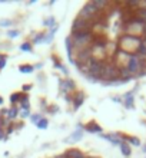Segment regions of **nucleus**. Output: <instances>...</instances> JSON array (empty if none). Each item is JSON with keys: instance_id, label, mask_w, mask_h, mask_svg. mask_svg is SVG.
<instances>
[{"instance_id": "f257e3e1", "label": "nucleus", "mask_w": 146, "mask_h": 158, "mask_svg": "<svg viewBox=\"0 0 146 158\" xmlns=\"http://www.w3.org/2000/svg\"><path fill=\"white\" fill-rule=\"evenodd\" d=\"M92 42V33L90 32H77V33H72V46L80 50L88 49L89 43Z\"/></svg>"}, {"instance_id": "f03ea898", "label": "nucleus", "mask_w": 146, "mask_h": 158, "mask_svg": "<svg viewBox=\"0 0 146 158\" xmlns=\"http://www.w3.org/2000/svg\"><path fill=\"white\" fill-rule=\"evenodd\" d=\"M128 71L133 75V73H138L139 75V71H143L142 75L146 73V68H143V60L139 58L138 55H132L129 59V62H128Z\"/></svg>"}, {"instance_id": "7ed1b4c3", "label": "nucleus", "mask_w": 146, "mask_h": 158, "mask_svg": "<svg viewBox=\"0 0 146 158\" xmlns=\"http://www.w3.org/2000/svg\"><path fill=\"white\" fill-rule=\"evenodd\" d=\"M119 76V69H117L113 63H109V65H105L103 71L100 73V78L106 79V81H112V79H116Z\"/></svg>"}, {"instance_id": "20e7f679", "label": "nucleus", "mask_w": 146, "mask_h": 158, "mask_svg": "<svg viewBox=\"0 0 146 158\" xmlns=\"http://www.w3.org/2000/svg\"><path fill=\"white\" fill-rule=\"evenodd\" d=\"M93 26L92 22H86V20H82V19H76L73 22V26H72V30L73 33H77V32H90V27Z\"/></svg>"}, {"instance_id": "39448f33", "label": "nucleus", "mask_w": 146, "mask_h": 158, "mask_svg": "<svg viewBox=\"0 0 146 158\" xmlns=\"http://www.w3.org/2000/svg\"><path fill=\"white\" fill-rule=\"evenodd\" d=\"M92 53H93V48H90V46H89L88 49L80 50L79 53H77V66L83 65L85 62H89L92 59Z\"/></svg>"}, {"instance_id": "423d86ee", "label": "nucleus", "mask_w": 146, "mask_h": 158, "mask_svg": "<svg viewBox=\"0 0 146 158\" xmlns=\"http://www.w3.org/2000/svg\"><path fill=\"white\" fill-rule=\"evenodd\" d=\"M125 105H126V108H133V94H132V92H128V94H126Z\"/></svg>"}, {"instance_id": "0eeeda50", "label": "nucleus", "mask_w": 146, "mask_h": 158, "mask_svg": "<svg viewBox=\"0 0 146 158\" xmlns=\"http://www.w3.org/2000/svg\"><path fill=\"white\" fill-rule=\"evenodd\" d=\"M66 155L69 158H85L83 154H82V151H79V150H69Z\"/></svg>"}, {"instance_id": "6e6552de", "label": "nucleus", "mask_w": 146, "mask_h": 158, "mask_svg": "<svg viewBox=\"0 0 146 158\" xmlns=\"http://www.w3.org/2000/svg\"><path fill=\"white\" fill-rule=\"evenodd\" d=\"M120 150H122V154L125 155V157H129L130 155V147L126 142H120Z\"/></svg>"}, {"instance_id": "1a4fd4ad", "label": "nucleus", "mask_w": 146, "mask_h": 158, "mask_svg": "<svg viewBox=\"0 0 146 158\" xmlns=\"http://www.w3.org/2000/svg\"><path fill=\"white\" fill-rule=\"evenodd\" d=\"M82 138V131L80 129H77L73 135H72L70 138H67V141H72V142H75V141H77V139H80Z\"/></svg>"}, {"instance_id": "9d476101", "label": "nucleus", "mask_w": 146, "mask_h": 158, "mask_svg": "<svg viewBox=\"0 0 146 158\" xmlns=\"http://www.w3.org/2000/svg\"><path fill=\"white\" fill-rule=\"evenodd\" d=\"M20 102H22V108L23 109H26V111H29V98H27V95H25L23 98L20 99Z\"/></svg>"}, {"instance_id": "9b49d317", "label": "nucleus", "mask_w": 146, "mask_h": 158, "mask_svg": "<svg viewBox=\"0 0 146 158\" xmlns=\"http://www.w3.org/2000/svg\"><path fill=\"white\" fill-rule=\"evenodd\" d=\"M88 131H90V132H100L102 128H100L99 125H96V124H89L88 125Z\"/></svg>"}, {"instance_id": "f8f14e48", "label": "nucleus", "mask_w": 146, "mask_h": 158, "mask_svg": "<svg viewBox=\"0 0 146 158\" xmlns=\"http://www.w3.org/2000/svg\"><path fill=\"white\" fill-rule=\"evenodd\" d=\"M138 17L140 20H143L146 23V7H142L138 10Z\"/></svg>"}, {"instance_id": "ddd939ff", "label": "nucleus", "mask_w": 146, "mask_h": 158, "mask_svg": "<svg viewBox=\"0 0 146 158\" xmlns=\"http://www.w3.org/2000/svg\"><path fill=\"white\" fill-rule=\"evenodd\" d=\"M32 71H33V68L30 65H22L20 66V72H23V73H30Z\"/></svg>"}, {"instance_id": "4468645a", "label": "nucleus", "mask_w": 146, "mask_h": 158, "mask_svg": "<svg viewBox=\"0 0 146 158\" xmlns=\"http://www.w3.org/2000/svg\"><path fill=\"white\" fill-rule=\"evenodd\" d=\"M92 3H93V6H95L97 10H100L102 7H105V6H106V3H105V2H102V0H96V2H92Z\"/></svg>"}, {"instance_id": "2eb2a0df", "label": "nucleus", "mask_w": 146, "mask_h": 158, "mask_svg": "<svg viewBox=\"0 0 146 158\" xmlns=\"http://www.w3.org/2000/svg\"><path fill=\"white\" fill-rule=\"evenodd\" d=\"M47 127V119H45V118H42V119L37 122V128H40V129H45Z\"/></svg>"}, {"instance_id": "dca6fc26", "label": "nucleus", "mask_w": 146, "mask_h": 158, "mask_svg": "<svg viewBox=\"0 0 146 158\" xmlns=\"http://www.w3.org/2000/svg\"><path fill=\"white\" fill-rule=\"evenodd\" d=\"M7 115H9V118H10V119H12V118H16L17 117V109L16 108L9 109V111H7Z\"/></svg>"}, {"instance_id": "f3484780", "label": "nucleus", "mask_w": 146, "mask_h": 158, "mask_svg": "<svg viewBox=\"0 0 146 158\" xmlns=\"http://www.w3.org/2000/svg\"><path fill=\"white\" fill-rule=\"evenodd\" d=\"M82 101H83V96L79 94V95L76 96V99H75V108H79L80 104H82Z\"/></svg>"}, {"instance_id": "a211bd4d", "label": "nucleus", "mask_w": 146, "mask_h": 158, "mask_svg": "<svg viewBox=\"0 0 146 158\" xmlns=\"http://www.w3.org/2000/svg\"><path fill=\"white\" fill-rule=\"evenodd\" d=\"M138 53L142 55V56H146V46L145 45H142V43H140V46L138 48Z\"/></svg>"}, {"instance_id": "6ab92c4d", "label": "nucleus", "mask_w": 146, "mask_h": 158, "mask_svg": "<svg viewBox=\"0 0 146 158\" xmlns=\"http://www.w3.org/2000/svg\"><path fill=\"white\" fill-rule=\"evenodd\" d=\"M19 99H20V95H19V94H13V95L10 96V102H12V104H16Z\"/></svg>"}, {"instance_id": "aec40b11", "label": "nucleus", "mask_w": 146, "mask_h": 158, "mask_svg": "<svg viewBox=\"0 0 146 158\" xmlns=\"http://www.w3.org/2000/svg\"><path fill=\"white\" fill-rule=\"evenodd\" d=\"M20 49L25 50V52H30V50H32V46H30L29 43H23V45L20 46Z\"/></svg>"}, {"instance_id": "412c9836", "label": "nucleus", "mask_w": 146, "mask_h": 158, "mask_svg": "<svg viewBox=\"0 0 146 158\" xmlns=\"http://www.w3.org/2000/svg\"><path fill=\"white\" fill-rule=\"evenodd\" d=\"M63 86L66 88V89H73V88H75V85H73V82H72V81H66Z\"/></svg>"}, {"instance_id": "4be33fe9", "label": "nucleus", "mask_w": 146, "mask_h": 158, "mask_svg": "<svg viewBox=\"0 0 146 158\" xmlns=\"http://www.w3.org/2000/svg\"><path fill=\"white\" fill-rule=\"evenodd\" d=\"M7 36L9 38H17L19 36V30H10L7 33Z\"/></svg>"}, {"instance_id": "5701e85b", "label": "nucleus", "mask_w": 146, "mask_h": 158, "mask_svg": "<svg viewBox=\"0 0 146 158\" xmlns=\"http://www.w3.org/2000/svg\"><path fill=\"white\" fill-rule=\"evenodd\" d=\"M43 39H45V35H37L34 38V43H40V42H43Z\"/></svg>"}, {"instance_id": "b1692460", "label": "nucleus", "mask_w": 146, "mask_h": 158, "mask_svg": "<svg viewBox=\"0 0 146 158\" xmlns=\"http://www.w3.org/2000/svg\"><path fill=\"white\" fill-rule=\"evenodd\" d=\"M40 119H42V118H40V115H32V122H33V124L37 125V122Z\"/></svg>"}, {"instance_id": "393cba45", "label": "nucleus", "mask_w": 146, "mask_h": 158, "mask_svg": "<svg viewBox=\"0 0 146 158\" xmlns=\"http://www.w3.org/2000/svg\"><path fill=\"white\" fill-rule=\"evenodd\" d=\"M129 142L133 144V145H140V142H139L138 138H129Z\"/></svg>"}, {"instance_id": "a878e982", "label": "nucleus", "mask_w": 146, "mask_h": 158, "mask_svg": "<svg viewBox=\"0 0 146 158\" xmlns=\"http://www.w3.org/2000/svg\"><path fill=\"white\" fill-rule=\"evenodd\" d=\"M53 17H49V19H47V20L46 22H45V25H46V26H52V25H53Z\"/></svg>"}, {"instance_id": "bb28decb", "label": "nucleus", "mask_w": 146, "mask_h": 158, "mask_svg": "<svg viewBox=\"0 0 146 158\" xmlns=\"http://www.w3.org/2000/svg\"><path fill=\"white\" fill-rule=\"evenodd\" d=\"M0 25L2 26H10L12 25V22L10 20H0Z\"/></svg>"}, {"instance_id": "cd10ccee", "label": "nucleus", "mask_w": 146, "mask_h": 158, "mask_svg": "<svg viewBox=\"0 0 146 158\" xmlns=\"http://www.w3.org/2000/svg\"><path fill=\"white\" fill-rule=\"evenodd\" d=\"M27 115H29V111H26V109H23V111L20 112V117H22V118H26Z\"/></svg>"}, {"instance_id": "c85d7f7f", "label": "nucleus", "mask_w": 146, "mask_h": 158, "mask_svg": "<svg viewBox=\"0 0 146 158\" xmlns=\"http://www.w3.org/2000/svg\"><path fill=\"white\" fill-rule=\"evenodd\" d=\"M4 65H6V59L2 58V59H0V69H2V68H3Z\"/></svg>"}, {"instance_id": "c756f323", "label": "nucleus", "mask_w": 146, "mask_h": 158, "mask_svg": "<svg viewBox=\"0 0 146 158\" xmlns=\"http://www.w3.org/2000/svg\"><path fill=\"white\" fill-rule=\"evenodd\" d=\"M57 158H69V157H67V155L66 154H63V155H59V157Z\"/></svg>"}, {"instance_id": "7c9ffc66", "label": "nucleus", "mask_w": 146, "mask_h": 158, "mask_svg": "<svg viewBox=\"0 0 146 158\" xmlns=\"http://www.w3.org/2000/svg\"><path fill=\"white\" fill-rule=\"evenodd\" d=\"M143 33H145V36H146V23H145V26H143Z\"/></svg>"}, {"instance_id": "2f4dec72", "label": "nucleus", "mask_w": 146, "mask_h": 158, "mask_svg": "<svg viewBox=\"0 0 146 158\" xmlns=\"http://www.w3.org/2000/svg\"><path fill=\"white\" fill-rule=\"evenodd\" d=\"M3 104V98H2V96H0V105Z\"/></svg>"}, {"instance_id": "473e14b6", "label": "nucleus", "mask_w": 146, "mask_h": 158, "mask_svg": "<svg viewBox=\"0 0 146 158\" xmlns=\"http://www.w3.org/2000/svg\"><path fill=\"white\" fill-rule=\"evenodd\" d=\"M143 151H145V152H146V145H145V147H143Z\"/></svg>"}, {"instance_id": "72a5a7b5", "label": "nucleus", "mask_w": 146, "mask_h": 158, "mask_svg": "<svg viewBox=\"0 0 146 158\" xmlns=\"http://www.w3.org/2000/svg\"><path fill=\"white\" fill-rule=\"evenodd\" d=\"M145 6H146V3H145Z\"/></svg>"}, {"instance_id": "f704fd0d", "label": "nucleus", "mask_w": 146, "mask_h": 158, "mask_svg": "<svg viewBox=\"0 0 146 158\" xmlns=\"http://www.w3.org/2000/svg\"><path fill=\"white\" fill-rule=\"evenodd\" d=\"M0 59H2V58H0Z\"/></svg>"}]
</instances>
